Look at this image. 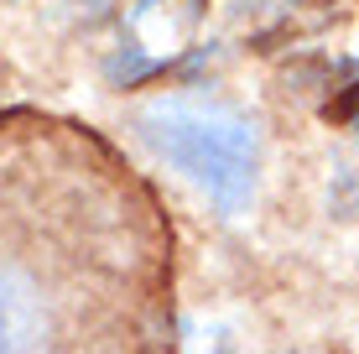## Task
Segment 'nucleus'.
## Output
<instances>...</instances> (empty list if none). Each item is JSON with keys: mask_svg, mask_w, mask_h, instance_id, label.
<instances>
[{"mask_svg": "<svg viewBox=\"0 0 359 354\" xmlns=\"http://www.w3.org/2000/svg\"><path fill=\"white\" fill-rule=\"evenodd\" d=\"M146 136L162 146L167 162H177L188 177H198L203 188H214L219 198H240L250 188V130L234 120L203 115L188 104H156L146 115Z\"/></svg>", "mask_w": 359, "mask_h": 354, "instance_id": "obj_2", "label": "nucleus"}, {"mask_svg": "<svg viewBox=\"0 0 359 354\" xmlns=\"http://www.w3.org/2000/svg\"><path fill=\"white\" fill-rule=\"evenodd\" d=\"M177 229L94 125L0 115V354H172Z\"/></svg>", "mask_w": 359, "mask_h": 354, "instance_id": "obj_1", "label": "nucleus"}]
</instances>
